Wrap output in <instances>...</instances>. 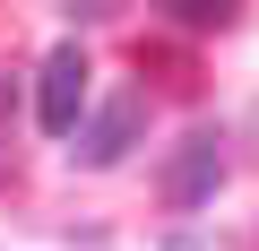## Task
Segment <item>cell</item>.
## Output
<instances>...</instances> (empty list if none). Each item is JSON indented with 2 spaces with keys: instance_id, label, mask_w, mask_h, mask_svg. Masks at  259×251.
Wrapping results in <instances>:
<instances>
[{
  "instance_id": "obj_1",
  "label": "cell",
  "mask_w": 259,
  "mask_h": 251,
  "mask_svg": "<svg viewBox=\"0 0 259 251\" xmlns=\"http://www.w3.org/2000/svg\"><path fill=\"white\" fill-rule=\"evenodd\" d=\"M87 52L78 44H52L44 69H35V113H44V130L52 139H78V121H87Z\"/></svg>"
},
{
  "instance_id": "obj_2",
  "label": "cell",
  "mask_w": 259,
  "mask_h": 251,
  "mask_svg": "<svg viewBox=\"0 0 259 251\" xmlns=\"http://www.w3.org/2000/svg\"><path fill=\"white\" fill-rule=\"evenodd\" d=\"M139 130H147V95H112V104H95V113L78 121V165H87V173L121 165L130 148H139Z\"/></svg>"
},
{
  "instance_id": "obj_3",
  "label": "cell",
  "mask_w": 259,
  "mask_h": 251,
  "mask_svg": "<svg viewBox=\"0 0 259 251\" xmlns=\"http://www.w3.org/2000/svg\"><path fill=\"white\" fill-rule=\"evenodd\" d=\"M225 182V139L216 130H190L173 156H164V208H207Z\"/></svg>"
},
{
  "instance_id": "obj_4",
  "label": "cell",
  "mask_w": 259,
  "mask_h": 251,
  "mask_svg": "<svg viewBox=\"0 0 259 251\" xmlns=\"http://www.w3.org/2000/svg\"><path fill=\"white\" fill-rule=\"evenodd\" d=\"M156 9H164L173 26H190V35H216V26L242 18V0H156Z\"/></svg>"
},
{
  "instance_id": "obj_5",
  "label": "cell",
  "mask_w": 259,
  "mask_h": 251,
  "mask_svg": "<svg viewBox=\"0 0 259 251\" xmlns=\"http://www.w3.org/2000/svg\"><path fill=\"white\" fill-rule=\"evenodd\" d=\"M112 9H121V0H69V18H87V26H95V18H112Z\"/></svg>"
},
{
  "instance_id": "obj_6",
  "label": "cell",
  "mask_w": 259,
  "mask_h": 251,
  "mask_svg": "<svg viewBox=\"0 0 259 251\" xmlns=\"http://www.w3.org/2000/svg\"><path fill=\"white\" fill-rule=\"evenodd\" d=\"M164 251H225V242H207V234H182V242H164Z\"/></svg>"
}]
</instances>
